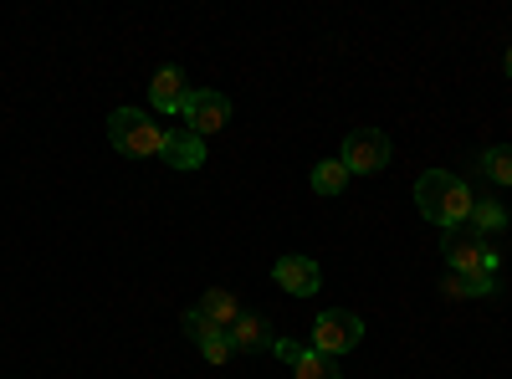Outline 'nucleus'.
<instances>
[{"label":"nucleus","instance_id":"obj_4","mask_svg":"<svg viewBox=\"0 0 512 379\" xmlns=\"http://www.w3.org/2000/svg\"><path fill=\"white\" fill-rule=\"evenodd\" d=\"M441 251H446L451 272H497V246H487L472 226H451L441 236Z\"/></svg>","mask_w":512,"mask_h":379},{"label":"nucleus","instance_id":"obj_11","mask_svg":"<svg viewBox=\"0 0 512 379\" xmlns=\"http://www.w3.org/2000/svg\"><path fill=\"white\" fill-rule=\"evenodd\" d=\"M164 164H175V170H200L205 164V139L190 134V129H164V149H159Z\"/></svg>","mask_w":512,"mask_h":379},{"label":"nucleus","instance_id":"obj_17","mask_svg":"<svg viewBox=\"0 0 512 379\" xmlns=\"http://www.w3.org/2000/svg\"><path fill=\"white\" fill-rule=\"evenodd\" d=\"M200 354H205L210 364L221 369V364H231V354H236V349H231V339H226V333H210V339H200Z\"/></svg>","mask_w":512,"mask_h":379},{"label":"nucleus","instance_id":"obj_12","mask_svg":"<svg viewBox=\"0 0 512 379\" xmlns=\"http://www.w3.org/2000/svg\"><path fill=\"white\" fill-rule=\"evenodd\" d=\"M195 313L216 328V333H231L236 328V318H241V303H236V292L231 287H210L205 298L195 303Z\"/></svg>","mask_w":512,"mask_h":379},{"label":"nucleus","instance_id":"obj_16","mask_svg":"<svg viewBox=\"0 0 512 379\" xmlns=\"http://www.w3.org/2000/svg\"><path fill=\"white\" fill-rule=\"evenodd\" d=\"M482 175L497 180V185H512V144H492L482 154Z\"/></svg>","mask_w":512,"mask_h":379},{"label":"nucleus","instance_id":"obj_3","mask_svg":"<svg viewBox=\"0 0 512 379\" xmlns=\"http://www.w3.org/2000/svg\"><path fill=\"white\" fill-rule=\"evenodd\" d=\"M359 339H364V318L349 313V308H328V313H318V323H313V349L328 354V359L359 349Z\"/></svg>","mask_w":512,"mask_h":379},{"label":"nucleus","instance_id":"obj_18","mask_svg":"<svg viewBox=\"0 0 512 379\" xmlns=\"http://www.w3.org/2000/svg\"><path fill=\"white\" fill-rule=\"evenodd\" d=\"M180 323H185V333H190V339H195V344H200V339H210V333H216V328H210V323H205V318H200L195 308H190V313H185Z\"/></svg>","mask_w":512,"mask_h":379},{"label":"nucleus","instance_id":"obj_19","mask_svg":"<svg viewBox=\"0 0 512 379\" xmlns=\"http://www.w3.org/2000/svg\"><path fill=\"white\" fill-rule=\"evenodd\" d=\"M507 77H512V47H507Z\"/></svg>","mask_w":512,"mask_h":379},{"label":"nucleus","instance_id":"obj_14","mask_svg":"<svg viewBox=\"0 0 512 379\" xmlns=\"http://www.w3.org/2000/svg\"><path fill=\"white\" fill-rule=\"evenodd\" d=\"M349 180H354V175H349L344 159H318V164H313V190H318V195H344Z\"/></svg>","mask_w":512,"mask_h":379},{"label":"nucleus","instance_id":"obj_1","mask_svg":"<svg viewBox=\"0 0 512 379\" xmlns=\"http://www.w3.org/2000/svg\"><path fill=\"white\" fill-rule=\"evenodd\" d=\"M415 205H420V216L431 221V226L451 231V226H466L477 195L466 190V180L451 175V170H425V175L415 180Z\"/></svg>","mask_w":512,"mask_h":379},{"label":"nucleus","instance_id":"obj_8","mask_svg":"<svg viewBox=\"0 0 512 379\" xmlns=\"http://www.w3.org/2000/svg\"><path fill=\"white\" fill-rule=\"evenodd\" d=\"M272 282H277L282 292H292V298H313V292L323 287V272H318L313 257H282V262L272 267Z\"/></svg>","mask_w":512,"mask_h":379},{"label":"nucleus","instance_id":"obj_9","mask_svg":"<svg viewBox=\"0 0 512 379\" xmlns=\"http://www.w3.org/2000/svg\"><path fill=\"white\" fill-rule=\"evenodd\" d=\"M226 339H231L236 354H267V349H277V333H272V323L262 313H241Z\"/></svg>","mask_w":512,"mask_h":379},{"label":"nucleus","instance_id":"obj_7","mask_svg":"<svg viewBox=\"0 0 512 379\" xmlns=\"http://www.w3.org/2000/svg\"><path fill=\"white\" fill-rule=\"evenodd\" d=\"M287 369H292V379H344L338 374V359H328V354H318L313 344H292V339H277V349H272Z\"/></svg>","mask_w":512,"mask_h":379},{"label":"nucleus","instance_id":"obj_15","mask_svg":"<svg viewBox=\"0 0 512 379\" xmlns=\"http://www.w3.org/2000/svg\"><path fill=\"white\" fill-rule=\"evenodd\" d=\"M466 226H472L482 241H492L497 231H507V210H502L497 200H477V205H472V216H466Z\"/></svg>","mask_w":512,"mask_h":379},{"label":"nucleus","instance_id":"obj_2","mask_svg":"<svg viewBox=\"0 0 512 379\" xmlns=\"http://www.w3.org/2000/svg\"><path fill=\"white\" fill-rule=\"evenodd\" d=\"M108 144L123 159H154L164 149V123H154L144 108H118L108 118Z\"/></svg>","mask_w":512,"mask_h":379},{"label":"nucleus","instance_id":"obj_5","mask_svg":"<svg viewBox=\"0 0 512 379\" xmlns=\"http://www.w3.org/2000/svg\"><path fill=\"white\" fill-rule=\"evenodd\" d=\"M185 129L190 134H200V139H210V134H221L226 123H231V98L226 93H216V88H190V98H185Z\"/></svg>","mask_w":512,"mask_h":379},{"label":"nucleus","instance_id":"obj_6","mask_svg":"<svg viewBox=\"0 0 512 379\" xmlns=\"http://www.w3.org/2000/svg\"><path fill=\"white\" fill-rule=\"evenodd\" d=\"M344 164H349V175H379L390 164V139L379 129H354L344 139Z\"/></svg>","mask_w":512,"mask_h":379},{"label":"nucleus","instance_id":"obj_10","mask_svg":"<svg viewBox=\"0 0 512 379\" xmlns=\"http://www.w3.org/2000/svg\"><path fill=\"white\" fill-rule=\"evenodd\" d=\"M185 98H190V82L180 67H159L154 82H149V103L154 113H185Z\"/></svg>","mask_w":512,"mask_h":379},{"label":"nucleus","instance_id":"obj_13","mask_svg":"<svg viewBox=\"0 0 512 379\" xmlns=\"http://www.w3.org/2000/svg\"><path fill=\"white\" fill-rule=\"evenodd\" d=\"M497 272H451L446 277V298H492Z\"/></svg>","mask_w":512,"mask_h":379}]
</instances>
